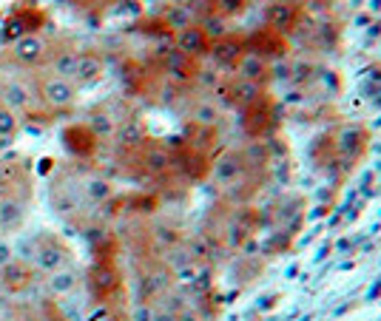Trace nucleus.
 I'll use <instances>...</instances> for the list:
<instances>
[{
    "label": "nucleus",
    "mask_w": 381,
    "mask_h": 321,
    "mask_svg": "<svg viewBox=\"0 0 381 321\" xmlns=\"http://www.w3.org/2000/svg\"><path fill=\"white\" fill-rule=\"evenodd\" d=\"M35 265H37V270H43L49 276V273L60 270L66 265V250L60 245H54V242L51 245H37L35 248Z\"/></svg>",
    "instance_id": "f03ea898"
},
{
    "label": "nucleus",
    "mask_w": 381,
    "mask_h": 321,
    "mask_svg": "<svg viewBox=\"0 0 381 321\" xmlns=\"http://www.w3.org/2000/svg\"><path fill=\"white\" fill-rule=\"evenodd\" d=\"M85 191H89V196H94V199H103V196L108 193V188H105L103 182H97V180L89 182V188H85Z\"/></svg>",
    "instance_id": "9b49d317"
},
{
    "label": "nucleus",
    "mask_w": 381,
    "mask_h": 321,
    "mask_svg": "<svg viewBox=\"0 0 381 321\" xmlns=\"http://www.w3.org/2000/svg\"><path fill=\"white\" fill-rule=\"evenodd\" d=\"M77 63H80V54H74V51H63V54H57V57H54L51 71H54V77L69 80V77H74Z\"/></svg>",
    "instance_id": "0eeeda50"
},
{
    "label": "nucleus",
    "mask_w": 381,
    "mask_h": 321,
    "mask_svg": "<svg viewBox=\"0 0 381 321\" xmlns=\"http://www.w3.org/2000/svg\"><path fill=\"white\" fill-rule=\"evenodd\" d=\"M15 248L9 242H0V270H6L9 265H15Z\"/></svg>",
    "instance_id": "9d476101"
},
{
    "label": "nucleus",
    "mask_w": 381,
    "mask_h": 321,
    "mask_svg": "<svg viewBox=\"0 0 381 321\" xmlns=\"http://www.w3.org/2000/svg\"><path fill=\"white\" fill-rule=\"evenodd\" d=\"M43 51H46V43H43V37H37V35H23V37H17L15 46H12V54L17 57L20 63H37L40 57H43Z\"/></svg>",
    "instance_id": "20e7f679"
},
{
    "label": "nucleus",
    "mask_w": 381,
    "mask_h": 321,
    "mask_svg": "<svg viewBox=\"0 0 381 321\" xmlns=\"http://www.w3.org/2000/svg\"><path fill=\"white\" fill-rule=\"evenodd\" d=\"M15 131H17V116H15V111H9L6 105H0V139H12L15 137Z\"/></svg>",
    "instance_id": "1a4fd4ad"
},
{
    "label": "nucleus",
    "mask_w": 381,
    "mask_h": 321,
    "mask_svg": "<svg viewBox=\"0 0 381 321\" xmlns=\"http://www.w3.org/2000/svg\"><path fill=\"white\" fill-rule=\"evenodd\" d=\"M26 214L23 199L17 196H0V227H15Z\"/></svg>",
    "instance_id": "423d86ee"
},
{
    "label": "nucleus",
    "mask_w": 381,
    "mask_h": 321,
    "mask_svg": "<svg viewBox=\"0 0 381 321\" xmlns=\"http://www.w3.org/2000/svg\"><path fill=\"white\" fill-rule=\"evenodd\" d=\"M32 92H28V85H23V83H6L3 89H0V105H6L9 111H23V108H28L32 105Z\"/></svg>",
    "instance_id": "7ed1b4c3"
},
{
    "label": "nucleus",
    "mask_w": 381,
    "mask_h": 321,
    "mask_svg": "<svg viewBox=\"0 0 381 321\" xmlns=\"http://www.w3.org/2000/svg\"><path fill=\"white\" fill-rule=\"evenodd\" d=\"M97 74H100V60H97V57H89V54H80V63H77L74 80H94Z\"/></svg>",
    "instance_id": "6e6552de"
},
{
    "label": "nucleus",
    "mask_w": 381,
    "mask_h": 321,
    "mask_svg": "<svg viewBox=\"0 0 381 321\" xmlns=\"http://www.w3.org/2000/svg\"><path fill=\"white\" fill-rule=\"evenodd\" d=\"M77 273L74 270H66V268H60V270H54V273H49V279H46V287H49V293L51 296H69L71 290L77 287Z\"/></svg>",
    "instance_id": "39448f33"
},
{
    "label": "nucleus",
    "mask_w": 381,
    "mask_h": 321,
    "mask_svg": "<svg viewBox=\"0 0 381 321\" xmlns=\"http://www.w3.org/2000/svg\"><path fill=\"white\" fill-rule=\"evenodd\" d=\"M43 100L51 105V108H66L71 100H74V85L63 77H49L40 89Z\"/></svg>",
    "instance_id": "f257e3e1"
}]
</instances>
